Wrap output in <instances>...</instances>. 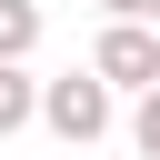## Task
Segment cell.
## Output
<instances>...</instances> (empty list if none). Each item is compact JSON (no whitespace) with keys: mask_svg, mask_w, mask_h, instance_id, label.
Masks as SVG:
<instances>
[{"mask_svg":"<svg viewBox=\"0 0 160 160\" xmlns=\"http://www.w3.org/2000/svg\"><path fill=\"white\" fill-rule=\"evenodd\" d=\"M40 50V0H0V60H30Z\"/></svg>","mask_w":160,"mask_h":160,"instance_id":"cell-4","label":"cell"},{"mask_svg":"<svg viewBox=\"0 0 160 160\" xmlns=\"http://www.w3.org/2000/svg\"><path fill=\"white\" fill-rule=\"evenodd\" d=\"M30 120H40V80H30L20 60H0V140H10V130H30Z\"/></svg>","mask_w":160,"mask_h":160,"instance_id":"cell-3","label":"cell"},{"mask_svg":"<svg viewBox=\"0 0 160 160\" xmlns=\"http://www.w3.org/2000/svg\"><path fill=\"white\" fill-rule=\"evenodd\" d=\"M110 20H160V0H100Z\"/></svg>","mask_w":160,"mask_h":160,"instance_id":"cell-6","label":"cell"},{"mask_svg":"<svg viewBox=\"0 0 160 160\" xmlns=\"http://www.w3.org/2000/svg\"><path fill=\"white\" fill-rule=\"evenodd\" d=\"M130 150H140V160H160V80L130 100Z\"/></svg>","mask_w":160,"mask_h":160,"instance_id":"cell-5","label":"cell"},{"mask_svg":"<svg viewBox=\"0 0 160 160\" xmlns=\"http://www.w3.org/2000/svg\"><path fill=\"white\" fill-rule=\"evenodd\" d=\"M110 80H90V70H70V80H40V130L50 140H70V150H90V140H110Z\"/></svg>","mask_w":160,"mask_h":160,"instance_id":"cell-1","label":"cell"},{"mask_svg":"<svg viewBox=\"0 0 160 160\" xmlns=\"http://www.w3.org/2000/svg\"><path fill=\"white\" fill-rule=\"evenodd\" d=\"M90 80H110V90L140 100V90L160 80V30H150V20H110V30L90 40Z\"/></svg>","mask_w":160,"mask_h":160,"instance_id":"cell-2","label":"cell"}]
</instances>
